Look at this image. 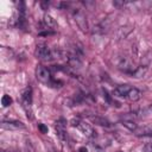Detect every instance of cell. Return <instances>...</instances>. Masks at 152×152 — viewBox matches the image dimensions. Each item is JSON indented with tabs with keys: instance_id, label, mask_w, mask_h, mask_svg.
<instances>
[{
	"instance_id": "6da1fadb",
	"label": "cell",
	"mask_w": 152,
	"mask_h": 152,
	"mask_svg": "<svg viewBox=\"0 0 152 152\" xmlns=\"http://www.w3.org/2000/svg\"><path fill=\"white\" fill-rule=\"evenodd\" d=\"M34 55H36V57L38 59L44 61V62H50V61L56 59V52H55V50L49 49V46L45 45V44H38L36 46Z\"/></svg>"
},
{
	"instance_id": "7a4b0ae2",
	"label": "cell",
	"mask_w": 152,
	"mask_h": 152,
	"mask_svg": "<svg viewBox=\"0 0 152 152\" xmlns=\"http://www.w3.org/2000/svg\"><path fill=\"white\" fill-rule=\"evenodd\" d=\"M36 77L38 81H40L42 83L46 84V86H55L58 84L57 81H55L51 76V71L43 65H37L36 68Z\"/></svg>"
},
{
	"instance_id": "3957f363",
	"label": "cell",
	"mask_w": 152,
	"mask_h": 152,
	"mask_svg": "<svg viewBox=\"0 0 152 152\" xmlns=\"http://www.w3.org/2000/svg\"><path fill=\"white\" fill-rule=\"evenodd\" d=\"M70 125L72 126V127H76L77 129H80L86 137H89V138H93V137H95V131H94V128L89 125V124H87L86 121H83V120H80V119H72L71 121H70Z\"/></svg>"
},
{
	"instance_id": "277c9868",
	"label": "cell",
	"mask_w": 152,
	"mask_h": 152,
	"mask_svg": "<svg viewBox=\"0 0 152 152\" xmlns=\"http://www.w3.org/2000/svg\"><path fill=\"white\" fill-rule=\"evenodd\" d=\"M72 17L77 24V26L83 31V32H88L89 27H88V21H87V17L84 14V12L81 8H72L71 10Z\"/></svg>"
},
{
	"instance_id": "5b68a950",
	"label": "cell",
	"mask_w": 152,
	"mask_h": 152,
	"mask_svg": "<svg viewBox=\"0 0 152 152\" xmlns=\"http://www.w3.org/2000/svg\"><path fill=\"white\" fill-rule=\"evenodd\" d=\"M21 103H23V107L25 108L26 113H27V116H32V110H31V106H32V89L31 87H26L23 93H21Z\"/></svg>"
},
{
	"instance_id": "8992f818",
	"label": "cell",
	"mask_w": 152,
	"mask_h": 152,
	"mask_svg": "<svg viewBox=\"0 0 152 152\" xmlns=\"http://www.w3.org/2000/svg\"><path fill=\"white\" fill-rule=\"evenodd\" d=\"M116 68L120 69V70H124L126 72H133L135 70L134 68V63L131 61L129 57L127 56H120L118 57V61H116Z\"/></svg>"
},
{
	"instance_id": "52a82bcc",
	"label": "cell",
	"mask_w": 152,
	"mask_h": 152,
	"mask_svg": "<svg viewBox=\"0 0 152 152\" xmlns=\"http://www.w3.org/2000/svg\"><path fill=\"white\" fill-rule=\"evenodd\" d=\"M131 89H132V87L129 84H120L113 90V95L116 97H125L126 99V96Z\"/></svg>"
},
{
	"instance_id": "ba28073f",
	"label": "cell",
	"mask_w": 152,
	"mask_h": 152,
	"mask_svg": "<svg viewBox=\"0 0 152 152\" xmlns=\"http://www.w3.org/2000/svg\"><path fill=\"white\" fill-rule=\"evenodd\" d=\"M1 127L2 128H6V129H19V128H25V125L20 121H2L1 122Z\"/></svg>"
},
{
	"instance_id": "9c48e42d",
	"label": "cell",
	"mask_w": 152,
	"mask_h": 152,
	"mask_svg": "<svg viewBox=\"0 0 152 152\" xmlns=\"http://www.w3.org/2000/svg\"><path fill=\"white\" fill-rule=\"evenodd\" d=\"M141 95H142V94H141V91H140L139 89L132 88V89L128 91L126 99H127L129 102H137V101H139V100L141 99Z\"/></svg>"
},
{
	"instance_id": "30bf717a",
	"label": "cell",
	"mask_w": 152,
	"mask_h": 152,
	"mask_svg": "<svg viewBox=\"0 0 152 152\" xmlns=\"http://www.w3.org/2000/svg\"><path fill=\"white\" fill-rule=\"evenodd\" d=\"M64 124H62L61 121H57L56 125H55V128H56V132H57V135L61 140L65 141L66 140V133H65V128H64Z\"/></svg>"
},
{
	"instance_id": "8fae6325",
	"label": "cell",
	"mask_w": 152,
	"mask_h": 152,
	"mask_svg": "<svg viewBox=\"0 0 152 152\" xmlns=\"http://www.w3.org/2000/svg\"><path fill=\"white\" fill-rule=\"evenodd\" d=\"M89 119L93 121V122H95L96 125H99V126H103V127H109L110 126V122L107 120V119H104V118H102V116H99V115H89Z\"/></svg>"
},
{
	"instance_id": "7c38bea8",
	"label": "cell",
	"mask_w": 152,
	"mask_h": 152,
	"mask_svg": "<svg viewBox=\"0 0 152 152\" xmlns=\"http://www.w3.org/2000/svg\"><path fill=\"white\" fill-rule=\"evenodd\" d=\"M43 23H44V26H45L46 30H52V28H55V27L57 26L56 20H55L51 15H49V14H45V15H44Z\"/></svg>"
},
{
	"instance_id": "4fadbf2b",
	"label": "cell",
	"mask_w": 152,
	"mask_h": 152,
	"mask_svg": "<svg viewBox=\"0 0 152 152\" xmlns=\"http://www.w3.org/2000/svg\"><path fill=\"white\" fill-rule=\"evenodd\" d=\"M146 71H147V66H145V65L138 66V68H135V70L133 72H131V76L134 78H140L146 74Z\"/></svg>"
},
{
	"instance_id": "5bb4252c",
	"label": "cell",
	"mask_w": 152,
	"mask_h": 152,
	"mask_svg": "<svg viewBox=\"0 0 152 152\" xmlns=\"http://www.w3.org/2000/svg\"><path fill=\"white\" fill-rule=\"evenodd\" d=\"M122 125H124L125 127H127L128 129H131V131H135V129L138 128V125H137L133 120H124V121H122Z\"/></svg>"
},
{
	"instance_id": "9a60e30c",
	"label": "cell",
	"mask_w": 152,
	"mask_h": 152,
	"mask_svg": "<svg viewBox=\"0 0 152 152\" xmlns=\"http://www.w3.org/2000/svg\"><path fill=\"white\" fill-rule=\"evenodd\" d=\"M12 102H13V100H12V97L10 95H4L1 97V104H2V107H8V106L12 104Z\"/></svg>"
},
{
	"instance_id": "2e32d148",
	"label": "cell",
	"mask_w": 152,
	"mask_h": 152,
	"mask_svg": "<svg viewBox=\"0 0 152 152\" xmlns=\"http://www.w3.org/2000/svg\"><path fill=\"white\" fill-rule=\"evenodd\" d=\"M38 129L42 132V133H48V127L44 125V124H38Z\"/></svg>"
},
{
	"instance_id": "e0dca14e",
	"label": "cell",
	"mask_w": 152,
	"mask_h": 152,
	"mask_svg": "<svg viewBox=\"0 0 152 152\" xmlns=\"http://www.w3.org/2000/svg\"><path fill=\"white\" fill-rule=\"evenodd\" d=\"M145 152H152V142H150L145 146Z\"/></svg>"
},
{
	"instance_id": "ac0fdd59",
	"label": "cell",
	"mask_w": 152,
	"mask_h": 152,
	"mask_svg": "<svg viewBox=\"0 0 152 152\" xmlns=\"http://www.w3.org/2000/svg\"><path fill=\"white\" fill-rule=\"evenodd\" d=\"M78 152H88V151H87V148H86V147L83 146V147H80V150H78Z\"/></svg>"
},
{
	"instance_id": "d6986e66",
	"label": "cell",
	"mask_w": 152,
	"mask_h": 152,
	"mask_svg": "<svg viewBox=\"0 0 152 152\" xmlns=\"http://www.w3.org/2000/svg\"><path fill=\"white\" fill-rule=\"evenodd\" d=\"M150 138H152V134H151V135H150Z\"/></svg>"
},
{
	"instance_id": "ffe728a7",
	"label": "cell",
	"mask_w": 152,
	"mask_h": 152,
	"mask_svg": "<svg viewBox=\"0 0 152 152\" xmlns=\"http://www.w3.org/2000/svg\"><path fill=\"white\" fill-rule=\"evenodd\" d=\"M118 152H122V151H118Z\"/></svg>"
},
{
	"instance_id": "44dd1931",
	"label": "cell",
	"mask_w": 152,
	"mask_h": 152,
	"mask_svg": "<svg viewBox=\"0 0 152 152\" xmlns=\"http://www.w3.org/2000/svg\"><path fill=\"white\" fill-rule=\"evenodd\" d=\"M2 152H5V151H2Z\"/></svg>"
}]
</instances>
